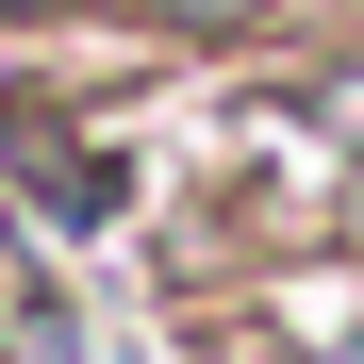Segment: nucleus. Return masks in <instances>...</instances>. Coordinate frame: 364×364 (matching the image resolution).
<instances>
[{
    "label": "nucleus",
    "instance_id": "1",
    "mask_svg": "<svg viewBox=\"0 0 364 364\" xmlns=\"http://www.w3.org/2000/svg\"><path fill=\"white\" fill-rule=\"evenodd\" d=\"M182 17H249V0H182Z\"/></svg>",
    "mask_w": 364,
    "mask_h": 364
}]
</instances>
